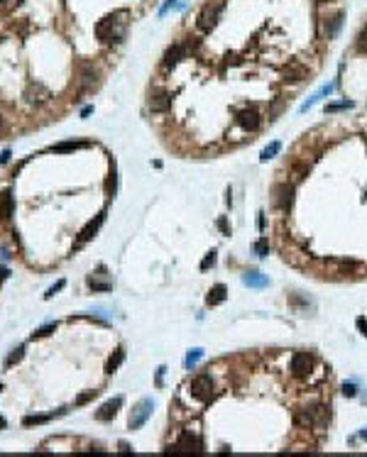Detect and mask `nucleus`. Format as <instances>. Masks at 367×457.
I'll list each match as a JSON object with an SVG mask.
<instances>
[{
  "label": "nucleus",
  "instance_id": "obj_26",
  "mask_svg": "<svg viewBox=\"0 0 367 457\" xmlns=\"http://www.w3.org/2000/svg\"><path fill=\"white\" fill-rule=\"evenodd\" d=\"M64 284H66V281H64V279H59V281H56V284H54L52 289H49L47 293H44V298H52V296H54L56 291H61V289H64Z\"/></svg>",
  "mask_w": 367,
  "mask_h": 457
},
{
  "label": "nucleus",
  "instance_id": "obj_17",
  "mask_svg": "<svg viewBox=\"0 0 367 457\" xmlns=\"http://www.w3.org/2000/svg\"><path fill=\"white\" fill-rule=\"evenodd\" d=\"M204 357V350L201 347H194V350H189V355H186V360H184V365H186V369H194L196 365H199V360Z\"/></svg>",
  "mask_w": 367,
  "mask_h": 457
},
{
  "label": "nucleus",
  "instance_id": "obj_38",
  "mask_svg": "<svg viewBox=\"0 0 367 457\" xmlns=\"http://www.w3.org/2000/svg\"><path fill=\"white\" fill-rule=\"evenodd\" d=\"M0 125H2V120H0Z\"/></svg>",
  "mask_w": 367,
  "mask_h": 457
},
{
  "label": "nucleus",
  "instance_id": "obj_24",
  "mask_svg": "<svg viewBox=\"0 0 367 457\" xmlns=\"http://www.w3.org/2000/svg\"><path fill=\"white\" fill-rule=\"evenodd\" d=\"M54 330H56V323H49V325H44V328H40V330L35 332L32 337H47L49 332H54Z\"/></svg>",
  "mask_w": 367,
  "mask_h": 457
},
{
  "label": "nucleus",
  "instance_id": "obj_11",
  "mask_svg": "<svg viewBox=\"0 0 367 457\" xmlns=\"http://www.w3.org/2000/svg\"><path fill=\"white\" fill-rule=\"evenodd\" d=\"M12 210H15L12 193H10V191H2V193H0V220L7 223V220L12 218Z\"/></svg>",
  "mask_w": 367,
  "mask_h": 457
},
{
  "label": "nucleus",
  "instance_id": "obj_6",
  "mask_svg": "<svg viewBox=\"0 0 367 457\" xmlns=\"http://www.w3.org/2000/svg\"><path fill=\"white\" fill-rule=\"evenodd\" d=\"M220 7H223V2H213V5L208 2V5H206L204 12H201V17H199V27H201V30H210V27L215 25Z\"/></svg>",
  "mask_w": 367,
  "mask_h": 457
},
{
  "label": "nucleus",
  "instance_id": "obj_18",
  "mask_svg": "<svg viewBox=\"0 0 367 457\" xmlns=\"http://www.w3.org/2000/svg\"><path fill=\"white\" fill-rule=\"evenodd\" d=\"M83 147H88V142H64V144L52 147V152H76V149H83Z\"/></svg>",
  "mask_w": 367,
  "mask_h": 457
},
{
  "label": "nucleus",
  "instance_id": "obj_8",
  "mask_svg": "<svg viewBox=\"0 0 367 457\" xmlns=\"http://www.w3.org/2000/svg\"><path fill=\"white\" fill-rule=\"evenodd\" d=\"M274 203L279 208H284V210L294 203V186H291V183L277 186V191H274Z\"/></svg>",
  "mask_w": 367,
  "mask_h": 457
},
{
  "label": "nucleus",
  "instance_id": "obj_30",
  "mask_svg": "<svg viewBox=\"0 0 367 457\" xmlns=\"http://www.w3.org/2000/svg\"><path fill=\"white\" fill-rule=\"evenodd\" d=\"M343 394H345V396H355V394H358L355 384H345V386H343Z\"/></svg>",
  "mask_w": 367,
  "mask_h": 457
},
{
  "label": "nucleus",
  "instance_id": "obj_29",
  "mask_svg": "<svg viewBox=\"0 0 367 457\" xmlns=\"http://www.w3.org/2000/svg\"><path fill=\"white\" fill-rule=\"evenodd\" d=\"M255 252H257V254H260V257H264V254H267V252H269V247H267V242H264V240H260V242H257V245H255Z\"/></svg>",
  "mask_w": 367,
  "mask_h": 457
},
{
  "label": "nucleus",
  "instance_id": "obj_21",
  "mask_svg": "<svg viewBox=\"0 0 367 457\" xmlns=\"http://www.w3.org/2000/svg\"><path fill=\"white\" fill-rule=\"evenodd\" d=\"M150 105H152V110H166V108L171 105V100H169L164 93H159V95H155V98L150 100Z\"/></svg>",
  "mask_w": 367,
  "mask_h": 457
},
{
  "label": "nucleus",
  "instance_id": "obj_37",
  "mask_svg": "<svg viewBox=\"0 0 367 457\" xmlns=\"http://www.w3.org/2000/svg\"><path fill=\"white\" fill-rule=\"evenodd\" d=\"M0 428H5V420H2V418H0Z\"/></svg>",
  "mask_w": 367,
  "mask_h": 457
},
{
  "label": "nucleus",
  "instance_id": "obj_32",
  "mask_svg": "<svg viewBox=\"0 0 367 457\" xmlns=\"http://www.w3.org/2000/svg\"><path fill=\"white\" fill-rule=\"evenodd\" d=\"M358 330L363 332V335H367V320L365 318H358Z\"/></svg>",
  "mask_w": 367,
  "mask_h": 457
},
{
  "label": "nucleus",
  "instance_id": "obj_25",
  "mask_svg": "<svg viewBox=\"0 0 367 457\" xmlns=\"http://www.w3.org/2000/svg\"><path fill=\"white\" fill-rule=\"evenodd\" d=\"M96 396H98V391H86V394H81V396L76 399V404L83 406V404H88V401H91V399H96Z\"/></svg>",
  "mask_w": 367,
  "mask_h": 457
},
{
  "label": "nucleus",
  "instance_id": "obj_5",
  "mask_svg": "<svg viewBox=\"0 0 367 457\" xmlns=\"http://www.w3.org/2000/svg\"><path fill=\"white\" fill-rule=\"evenodd\" d=\"M201 450H204L201 440H199L196 435H191V433H184V435L179 438V443H176L174 448H169L166 453H201Z\"/></svg>",
  "mask_w": 367,
  "mask_h": 457
},
{
  "label": "nucleus",
  "instance_id": "obj_28",
  "mask_svg": "<svg viewBox=\"0 0 367 457\" xmlns=\"http://www.w3.org/2000/svg\"><path fill=\"white\" fill-rule=\"evenodd\" d=\"M213 264H215V252H208V257L201 262V269H208V267H213Z\"/></svg>",
  "mask_w": 367,
  "mask_h": 457
},
{
  "label": "nucleus",
  "instance_id": "obj_16",
  "mask_svg": "<svg viewBox=\"0 0 367 457\" xmlns=\"http://www.w3.org/2000/svg\"><path fill=\"white\" fill-rule=\"evenodd\" d=\"M122 360H125V352H122V350H115V352H113V357H110V360L105 362V372L113 374V372H115V369H118V367L122 365Z\"/></svg>",
  "mask_w": 367,
  "mask_h": 457
},
{
  "label": "nucleus",
  "instance_id": "obj_31",
  "mask_svg": "<svg viewBox=\"0 0 367 457\" xmlns=\"http://www.w3.org/2000/svg\"><path fill=\"white\" fill-rule=\"evenodd\" d=\"M218 228H220V232L230 235V228H228V220H225V218H220V220H218Z\"/></svg>",
  "mask_w": 367,
  "mask_h": 457
},
{
  "label": "nucleus",
  "instance_id": "obj_35",
  "mask_svg": "<svg viewBox=\"0 0 367 457\" xmlns=\"http://www.w3.org/2000/svg\"><path fill=\"white\" fill-rule=\"evenodd\" d=\"M7 159H10V152H7V149H5V152H2V154H0V164H5V162H7Z\"/></svg>",
  "mask_w": 367,
  "mask_h": 457
},
{
  "label": "nucleus",
  "instance_id": "obj_23",
  "mask_svg": "<svg viewBox=\"0 0 367 457\" xmlns=\"http://www.w3.org/2000/svg\"><path fill=\"white\" fill-rule=\"evenodd\" d=\"M64 411H56V413H49V415H27L25 418V425H37V423H47L49 418H54V415H61Z\"/></svg>",
  "mask_w": 367,
  "mask_h": 457
},
{
  "label": "nucleus",
  "instance_id": "obj_22",
  "mask_svg": "<svg viewBox=\"0 0 367 457\" xmlns=\"http://www.w3.org/2000/svg\"><path fill=\"white\" fill-rule=\"evenodd\" d=\"M22 355H25V347L20 345V347H15L10 355H7V360H5V367H12V365H17L20 360H22Z\"/></svg>",
  "mask_w": 367,
  "mask_h": 457
},
{
  "label": "nucleus",
  "instance_id": "obj_4",
  "mask_svg": "<svg viewBox=\"0 0 367 457\" xmlns=\"http://www.w3.org/2000/svg\"><path fill=\"white\" fill-rule=\"evenodd\" d=\"M314 367V355L311 352H296L291 357V374L294 376H306Z\"/></svg>",
  "mask_w": 367,
  "mask_h": 457
},
{
  "label": "nucleus",
  "instance_id": "obj_33",
  "mask_svg": "<svg viewBox=\"0 0 367 457\" xmlns=\"http://www.w3.org/2000/svg\"><path fill=\"white\" fill-rule=\"evenodd\" d=\"M7 276H10V269H7V267H0V286H2V281H5Z\"/></svg>",
  "mask_w": 367,
  "mask_h": 457
},
{
  "label": "nucleus",
  "instance_id": "obj_7",
  "mask_svg": "<svg viewBox=\"0 0 367 457\" xmlns=\"http://www.w3.org/2000/svg\"><path fill=\"white\" fill-rule=\"evenodd\" d=\"M235 123L240 125L243 130H257L260 127V115H257V110H252V108H245V110H240L238 113V118H235Z\"/></svg>",
  "mask_w": 367,
  "mask_h": 457
},
{
  "label": "nucleus",
  "instance_id": "obj_14",
  "mask_svg": "<svg viewBox=\"0 0 367 457\" xmlns=\"http://www.w3.org/2000/svg\"><path fill=\"white\" fill-rule=\"evenodd\" d=\"M225 296H228V289H225L223 284H218V286H213V289L208 291L206 303H208V306H218V303H223V301H225Z\"/></svg>",
  "mask_w": 367,
  "mask_h": 457
},
{
  "label": "nucleus",
  "instance_id": "obj_20",
  "mask_svg": "<svg viewBox=\"0 0 367 457\" xmlns=\"http://www.w3.org/2000/svg\"><path fill=\"white\" fill-rule=\"evenodd\" d=\"M279 149H282V144H279V142H272L269 147H264V149H262L260 162H269L272 157H277V154H279Z\"/></svg>",
  "mask_w": 367,
  "mask_h": 457
},
{
  "label": "nucleus",
  "instance_id": "obj_9",
  "mask_svg": "<svg viewBox=\"0 0 367 457\" xmlns=\"http://www.w3.org/2000/svg\"><path fill=\"white\" fill-rule=\"evenodd\" d=\"M103 220H105V213H101V215H96V220H91L86 228L81 230V235H79V245H83V242H88L96 232H98V228L103 225Z\"/></svg>",
  "mask_w": 367,
  "mask_h": 457
},
{
  "label": "nucleus",
  "instance_id": "obj_34",
  "mask_svg": "<svg viewBox=\"0 0 367 457\" xmlns=\"http://www.w3.org/2000/svg\"><path fill=\"white\" fill-rule=\"evenodd\" d=\"M164 372H166V369H164V367H159V369H157V386H162V379H164Z\"/></svg>",
  "mask_w": 367,
  "mask_h": 457
},
{
  "label": "nucleus",
  "instance_id": "obj_1",
  "mask_svg": "<svg viewBox=\"0 0 367 457\" xmlns=\"http://www.w3.org/2000/svg\"><path fill=\"white\" fill-rule=\"evenodd\" d=\"M118 22H122V20H118V15H110V17H105L103 22H98V27H96V32H98V40H103V42H120L122 30H115V25H118Z\"/></svg>",
  "mask_w": 367,
  "mask_h": 457
},
{
  "label": "nucleus",
  "instance_id": "obj_10",
  "mask_svg": "<svg viewBox=\"0 0 367 457\" xmlns=\"http://www.w3.org/2000/svg\"><path fill=\"white\" fill-rule=\"evenodd\" d=\"M120 406H122V399L118 396V399H113V401L103 404V406L98 409L96 418H98V420H110V418H115V413H118V409H120Z\"/></svg>",
  "mask_w": 367,
  "mask_h": 457
},
{
  "label": "nucleus",
  "instance_id": "obj_15",
  "mask_svg": "<svg viewBox=\"0 0 367 457\" xmlns=\"http://www.w3.org/2000/svg\"><path fill=\"white\" fill-rule=\"evenodd\" d=\"M181 51H184V46H179V44H176V46H171V49H169V51L164 54V66H166V69H171V66H174V64L179 61Z\"/></svg>",
  "mask_w": 367,
  "mask_h": 457
},
{
  "label": "nucleus",
  "instance_id": "obj_2",
  "mask_svg": "<svg viewBox=\"0 0 367 457\" xmlns=\"http://www.w3.org/2000/svg\"><path fill=\"white\" fill-rule=\"evenodd\" d=\"M152 409H155V404L150 401V399H145V401H140L135 409H132V413H130V420H127V425H130V430H137V428H142L145 425V420L152 415Z\"/></svg>",
  "mask_w": 367,
  "mask_h": 457
},
{
  "label": "nucleus",
  "instance_id": "obj_13",
  "mask_svg": "<svg viewBox=\"0 0 367 457\" xmlns=\"http://www.w3.org/2000/svg\"><path fill=\"white\" fill-rule=\"evenodd\" d=\"M284 81H304V79H309V71H306V66H301V64H291V66H286L284 69Z\"/></svg>",
  "mask_w": 367,
  "mask_h": 457
},
{
  "label": "nucleus",
  "instance_id": "obj_3",
  "mask_svg": "<svg viewBox=\"0 0 367 457\" xmlns=\"http://www.w3.org/2000/svg\"><path fill=\"white\" fill-rule=\"evenodd\" d=\"M191 394H194L196 399H201V401H208V399L213 396V379H210V374H199V376H194V381H191Z\"/></svg>",
  "mask_w": 367,
  "mask_h": 457
},
{
  "label": "nucleus",
  "instance_id": "obj_19",
  "mask_svg": "<svg viewBox=\"0 0 367 457\" xmlns=\"http://www.w3.org/2000/svg\"><path fill=\"white\" fill-rule=\"evenodd\" d=\"M330 91H333V86H330V83H328V86H323V88H321V91H318V93H316L314 98H309V100H306V103L301 105V113H306V110H309V108H311V105H314L316 100H321V98H323V95H328Z\"/></svg>",
  "mask_w": 367,
  "mask_h": 457
},
{
  "label": "nucleus",
  "instance_id": "obj_36",
  "mask_svg": "<svg viewBox=\"0 0 367 457\" xmlns=\"http://www.w3.org/2000/svg\"><path fill=\"white\" fill-rule=\"evenodd\" d=\"M0 259H2V262H7V259H10V254H7L5 249H0Z\"/></svg>",
  "mask_w": 367,
  "mask_h": 457
},
{
  "label": "nucleus",
  "instance_id": "obj_12",
  "mask_svg": "<svg viewBox=\"0 0 367 457\" xmlns=\"http://www.w3.org/2000/svg\"><path fill=\"white\" fill-rule=\"evenodd\" d=\"M243 284L250 286V289H264L269 284V279L262 276L260 272H247V274H243Z\"/></svg>",
  "mask_w": 367,
  "mask_h": 457
},
{
  "label": "nucleus",
  "instance_id": "obj_27",
  "mask_svg": "<svg viewBox=\"0 0 367 457\" xmlns=\"http://www.w3.org/2000/svg\"><path fill=\"white\" fill-rule=\"evenodd\" d=\"M358 49H360V51H367V27L360 32V37H358Z\"/></svg>",
  "mask_w": 367,
  "mask_h": 457
}]
</instances>
